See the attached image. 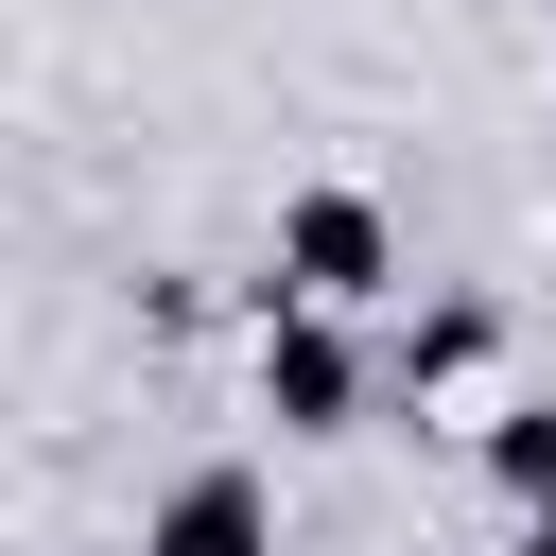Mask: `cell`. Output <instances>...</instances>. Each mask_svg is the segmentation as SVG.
<instances>
[{"mask_svg":"<svg viewBox=\"0 0 556 556\" xmlns=\"http://www.w3.org/2000/svg\"><path fill=\"white\" fill-rule=\"evenodd\" d=\"M486 486H504V504L556 486V400H504V417H486Z\"/></svg>","mask_w":556,"mask_h":556,"instance_id":"277c9868","label":"cell"},{"mask_svg":"<svg viewBox=\"0 0 556 556\" xmlns=\"http://www.w3.org/2000/svg\"><path fill=\"white\" fill-rule=\"evenodd\" d=\"M261 417L278 434H348L365 417V348L330 330V295H261Z\"/></svg>","mask_w":556,"mask_h":556,"instance_id":"6da1fadb","label":"cell"},{"mask_svg":"<svg viewBox=\"0 0 556 556\" xmlns=\"http://www.w3.org/2000/svg\"><path fill=\"white\" fill-rule=\"evenodd\" d=\"M139 556H278V486L261 469H174L156 521H139Z\"/></svg>","mask_w":556,"mask_h":556,"instance_id":"3957f363","label":"cell"},{"mask_svg":"<svg viewBox=\"0 0 556 556\" xmlns=\"http://www.w3.org/2000/svg\"><path fill=\"white\" fill-rule=\"evenodd\" d=\"M400 278V226L365 208V191H295L278 208V295H330V313H365Z\"/></svg>","mask_w":556,"mask_h":556,"instance_id":"7a4b0ae2","label":"cell"},{"mask_svg":"<svg viewBox=\"0 0 556 556\" xmlns=\"http://www.w3.org/2000/svg\"><path fill=\"white\" fill-rule=\"evenodd\" d=\"M521 556H556V486H539V504H521Z\"/></svg>","mask_w":556,"mask_h":556,"instance_id":"5b68a950","label":"cell"}]
</instances>
